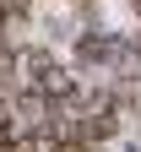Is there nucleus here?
Here are the masks:
<instances>
[{"label": "nucleus", "mask_w": 141, "mask_h": 152, "mask_svg": "<svg viewBox=\"0 0 141 152\" xmlns=\"http://www.w3.org/2000/svg\"><path fill=\"white\" fill-rule=\"evenodd\" d=\"M114 71H119V82H141V38L114 49Z\"/></svg>", "instance_id": "obj_1"}, {"label": "nucleus", "mask_w": 141, "mask_h": 152, "mask_svg": "<svg viewBox=\"0 0 141 152\" xmlns=\"http://www.w3.org/2000/svg\"><path fill=\"white\" fill-rule=\"evenodd\" d=\"M114 49H119L114 38H103V33H87L82 44H76V60H82V65H98V60H109Z\"/></svg>", "instance_id": "obj_2"}, {"label": "nucleus", "mask_w": 141, "mask_h": 152, "mask_svg": "<svg viewBox=\"0 0 141 152\" xmlns=\"http://www.w3.org/2000/svg\"><path fill=\"white\" fill-rule=\"evenodd\" d=\"M130 6H136V11H141V0H130Z\"/></svg>", "instance_id": "obj_3"}]
</instances>
